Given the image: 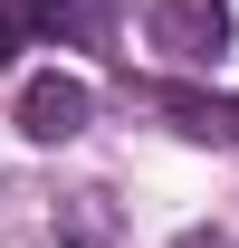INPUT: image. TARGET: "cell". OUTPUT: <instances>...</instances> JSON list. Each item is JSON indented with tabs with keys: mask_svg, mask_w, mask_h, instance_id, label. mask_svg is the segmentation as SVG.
Segmentation results:
<instances>
[{
	"mask_svg": "<svg viewBox=\"0 0 239 248\" xmlns=\"http://www.w3.org/2000/svg\"><path fill=\"white\" fill-rule=\"evenodd\" d=\"M86 124H96V86H86V77L38 67L29 86H19V134H29V143H77Z\"/></svg>",
	"mask_w": 239,
	"mask_h": 248,
	"instance_id": "cell-1",
	"label": "cell"
},
{
	"mask_svg": "<svg viewBox=\"0 0 239 248\" xmlns=\"http://www.w3.org/2000/svg\"><path fill=\"white\" fill-rule=\"evenodd\" d=\"M105 10L96 0H0V58H29L48 38H86Z\"/></svg>",
	"mask_w": 239,
	"mask_h": 248,
	"instance_id": "cell-2",
	"label": "cell"
},
{
	"mask_svg": "<svg viewBox=\"0 0 239 248\" xmlns=\"http://www.w3.org/2000/svg\"><path fill=\"white\" fill-rule=\"evenodd\" d=\"M153 105L191 134V143H239V95H191V86H153Z\"/></svg>",
	"mask_w": 239,
	"mask_h": 248,
	"instance_id": "cell-4",
	"label": "cell"
},
{
	"mask_svg": "<svg viewBox=\"0 0 239 248\" xmlns=\"http://www.w3.org/2000/svg\"><path fill=\"white\" fill-rule=\"evenodd\" d=\"M153 38H163L172 58L210 67L220 48H230V0H153Z\"/></svg>",
	"mask_w": 239,
	"mask_h": 248,
	"instance_id": "cell-3",
	"label": "cell"
}]
</instances>
